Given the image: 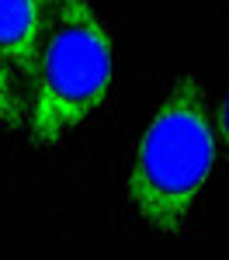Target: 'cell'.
<instances>
[{"mask_svg": "<svg viewBox=\"0 0 229 260\" xmlns=\"http://www.w3.org/2000/svg\"><path fill=\"white\" fill-rule=\"evenodd\" d=\"M49 21V0H0V56L31 77L42 35Z\"/></svg>", "mask_w": 229, "mask_h": 260, "instance_id": "cell-3", "label": "cell"}, {"mask_svg": "<svg viewBox=\"0 0 229 260\" xmlns=\"http://www.w3.org/2000/svg\"><path fill=\"white\" fill-rule=\"evenodd\" d=\"M215 128H219V142L226 146V153H229V90H226V98H222V104H219V118H215Z\"/></svg>", "mask_w": 229, "mask_h": 260, "instance_id": "cell-5", "label": "cell"}, {"mask_svg": "<svg viewBox=\"0 0 229 260\" xmlns=\"http://www.w3.org/2000/svg\"><path fill=\"white\" fill-rule=\"evenodd\" d=\"M219 160V128L198 77H177L132 146L125 198L156 236H184Z\"/></svg>", "mask_w": 229, "mask_h": 260, "instance_id": "cell-1", "label": "cell"}, {"mask_svg": "<svg viewBox=\"0 0 229 260\" xmlns=\"http://www.w3.org/2000/svg\"><path fill=\"white\" fill-rule=\"evenodd\" d=\"M115 83V42L90 0H49L31 98L28 136L39 146H59L104 108Z\"/></svg>", "mask_w": 229, "mask_h": 260, "instance_id": "cell-2", "label": "cell"}, {"mask_svg": "<svg viewBox=\"0 0 229 260\" xmlns=\"http://www.w3.org/2000/svg\"><path fill=\"white\" fill-rule=\"evenodd\" d=\"M28 125V98L21 90V73L0 56V128Z\"/></svg>", "mask_w": 229, "mask_h": 260, "instance_id": "cell-4", "label": "cell"}]
</instances>
